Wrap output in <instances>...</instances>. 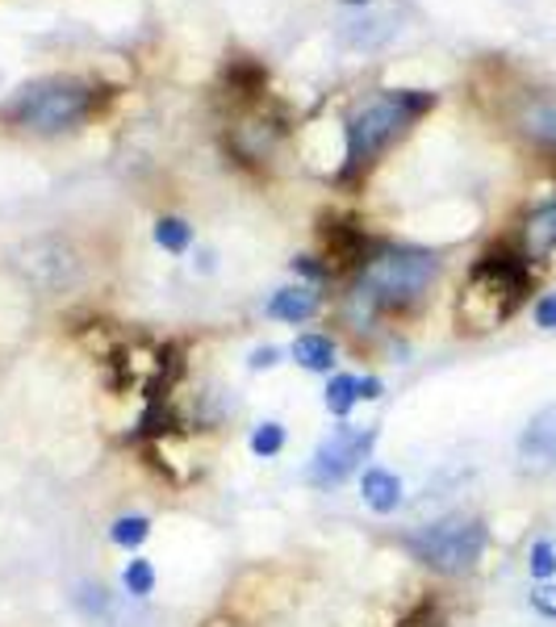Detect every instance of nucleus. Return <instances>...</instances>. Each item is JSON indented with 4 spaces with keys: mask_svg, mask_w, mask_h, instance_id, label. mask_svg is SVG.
Masks as SVG:
<instances>
[{
    "mask_svg": "<svg viewBox=\"0 0 556 627\" xmlns=\"http://www.w3.org/2000/svg\"><path fill=\"white\" fill-rule=\"evenodd\" d=\"M385 314H381V306L373 301V297L351 280L348 289L339 293V327L344 331H351V335H365V339H373V335H385Z\"/></svg>",
    "mask_w": 556,
    "mask_h": 627,
    "instance_id": "2eb2a0df",
    "label": "nucleus"
},
{
    "mask_svg": "<svg viewBox=\"0 0 556 627\" xmlns=\"http://www.w3.org/2000/svg\"><path fill=\"white\" fill-rule=\"evenodd\" d=\"M289 448V427L280 418H260L251 431H247V452L256 460H277Z\"/></svg>",
    "mask_w": 556,
    "mask_h": 627,
    "instance_id": "412c9836",
    "label": "nucleus"
},
{
    "mask_svg": "<svg viewBox=\"0 0 556 627\" xmlns=\"http://www.w3.org/2000/svg\"><path fill=\"white\" fill-rule=\"evenodd\" d=\"M122 594L130 598V603H147L151 594L159 590V569H156V560L151 557H142V553H135V557L126 560L122 565Z\"/></svg>",
    "mask_w": 556,
    "mask_h": 627,
    "instance_id": "aec40b11",
    "label": "nucleus"
},
{
    "mask_svg": "<svg viewBox=\"0 0 556 627\" xmlns=\"http://www.w3.org/2000/svg\"><path fill=\"white\" fill-rule=\"evenodd\" d=\"M285 356L289 348H280V344H260V348L247 351V372H277L285 365Z\"/></svg>",
    "mask_w": 556,
    "mask_h": 627,
    "instance_id": "a878e982",
    "label": "nucleus"
},
{
    "mask_svg": "<svg viewBox=\"0 0 556 627\" xmlns=\"http://www.w3.org/2000/svg\"><path fill=\"white\" fill-rule=\"evenodd\" d=\"M515 247L523 251V260L532 263H544L548 256H556V197L548 201H539L527 218L519 222V235H515Z\"/></svg>",
    "mask_w": 556,
    "mask_h": 627,
    "instance_id": "9b49d317",
    "label": "nucleus"
},
{
    "mask_svg": "<svg viewBox=\"0 0 556 627\" xmlns=\"http://www.w3.org/2000/svg\"><path fill=\"white\" fill-rule=\"evenodd\" d=\"M13 268H18V277L38 289L42 297H59L76 289L80 277H85V260H80V251L71 247V239L63 235H38L30 243H21L13 251Z\"/></svg>",
    "mask_w": 556,
    "mask_h": 627,
    "instance_id": "0eeeda50",
    "label": "nucleus"
},
{
    "mask_svg": "<svg viewBox=\"0 0 556 627\" xmlns=\"http://www.w3.org/2000/svg\"><path fill=\"white\" fill-rule=\"evenodd\" d=\"M394 627H448V610H444V603H439V598H431V594H427V598H418L415 607L406 610V615H401Z\"/></svg>",
    "mask_w": 556,
    "mask_h": 627,
    "instance_id": "5701e85b",
    "label": "nucleus"
},
{
    "mask_svg": "<svg viewBox=\"0 0 556 627\" xmlns=\"http://www.w3.org/2000/svg\"><path fill=\"white\" fill-rule=\"evenodd\" d=\"M356 489H360L365 510L377 515V519H394L406 506V481L394 469H385V465H365L360 477H356Z\"/></svg>",
    "mask_w": 556,
    "mask_h": 627,
    "instance_id": "9d476101",
    "label": "nucleus"
},
{
    "mask_svg": "<svg viewBox=\"0 0 556 627\" xmlns=\"http://www.w3.org/2000/svg\"><path fill=\"white\" fill-rule=\"evenodd\" d=\"M151 239H156L159 251L185 256V251L192 247V227L180 218V213H163V218H156V227H151Z\"/></svg>",
    "mask_w": 556,
    "mask_h": 627,
    "instance_id": "4be33fe9",
    "label": "nucleus"
},
{
    "mask_svg": "<svg viewBox=\"0 0 556 627\" xmlns=\"http://www.w3.org/2000/svg\"><path fill=\"white\" fill-rule=\"evenodd\" d=\"M439 272H444V260L431 247L377 243L368 251V260L351 272V280L381 306L385 318H406L423 310V301L439 285Z\"/></svg>",
    "mask_w": 556,
    "mask_h": 627,
    "instance_id": "7ed1b4c3",
    "label": "nucleus"
},
{
    "mask_svg": "<svg viewBox=\"0 0 556 627\" xmlns=\"http://www.w3.org/2000/svg\"><path fill=\"white\" fill-rule=\"evenodd\" d=\"M532 297V263L515 243H498L473 260L456 297V331L489 335L506 327Z\"/></svg>",
    "mask_w": 556,
    "mask_h": 627,
    "instance_id": "f03ea898",
    "label": "nucleus"
},
{
    "mask_svg": "<svg viewBox=\"0 0 556 627\" xmlns=\"http://www.w3.org/2000/svg\"><path fill=\"white\" fill-rule=\"evenodd\" d=\"M527 574H532V581H556V544L548 536L532 540V548H527Z\"/></svg>",
    "mask_w": 556,
    "mask_h": 627,
    "instance_id": "b1692460",
    "label": "nucleus"
},
{
    "mask_svg": "<svg viewBox=\"0 0 556 627\" xmlns=\"http://www.w3.org/2000/svg\"><path fill=\"white\" fill-rule=\"evenodd\" d=\"M344 4H368V0H344Z\"/></svg>",
    "mask_w": 556,
    "mask_h": 627,
    "instance_id": "7c9ffc66",
    "label": "nucleus"
},
{
    "mask_svg": "<svg viewBox=\"0 0 556 627\" xmlns=\"http://www.w3.org/2000/svg\"><path fill=\"white\" fill-rule=\"evenodd\" d=\"M197 268H201V272H214V251H209V247H201V251H197Z\"/></svg>",
    "mask_w": 556,
    "mask_h": 627,
    "instance_id": "c756f323",
    "label": "nucleus"
},
{
    "mask_svg": "<svg viewBox=\"0 0 556 627\" xmlns=\"http://www.w3.org/2000/svg\"><path fill=\"white\" fill-rule=\"evenodd\" d=\"M156 536V519L151 515H142V510H122V515H113L109 527H105V540L113 544L118 553L126 557H135L142 553V544Z\"/></svg>",
    "mask_w": 556,
    "mask_h": 627,
    "instance_id": "dca6fc26",
    "label": "nucleus"
},
{
    "mask_svg": "<svg viewBox=\"0 0 556 627\" xmlns=\"http://www.w3.org/2000/svg\"><path fill=\"white\" fill-rule=\"evenodd\" d=\"M322 410H327L335 422H348L356 410H360V372H348V368H335L322 385Z\"/></svg>",
    "mask_w": 556,
    "mask_h": 627,
    "instance_id": "f3484780",
    "label": "nucleus"
},
{
    "mask_svg": "<svg viewBox=\"0 0 556 627\" xmlns=\"http://www.w3.org/2000/svg\"><path fill=\"white\" fill-rule=\"evenodd\" d=\"M519 460L532 469H544L556 460V401L527 418V427L519 431Z\"/></svg>",
    "mask_w": 556,
    "mask_h": 627,
    "instance_id": "f8f14e48",
    "label": "nucleus"
},
{
    "mask_svg": "<svg viewBox=\"0 0 556 627\" xmlns=\"http://www.w3.org/2000/svg\"><path fill=\"white\" fill-rule=\"evenodd\" d=\"M71 607L80 610L88 624H113V615H118V603L101 581H76L71 586Z\"/></svg>",
    "mask_w": 556,
    "mask_h": 627,
    "instance_id": "6ab92c4d",
    "label": "nucleus"
},
{
    "mask_svg": "<svg viewBox=\"0 0 556 627\" xmlns=\"http://www.w3.org/2000/svg\"><path fill=\"white\" fill-rule=\"evenodd\" d=\"M289 360L310 377H330L339 368V339L330 331H301L289 344Z\"/></svg>",
    "mask_w": 556,
    "mask_h": 627,
    "instance_id": "ddd939ff",
    "label": "nucleus"
},
{
    "mask_svg": "<svg viewBox=\"0 0 556 627\" xmlns=\"http://www.w3.org/2000/svg\"><path fill=\"white\" fill-rule=\"evenodd\" d=\"M385 398V377L381 372H360V406H373V401Z\"/></svg>",
    "mask_w": 556,
    "mask_h": 627,
    "instance_id": "c85d7f7f",
    "label": "nucleus"
},
{
    "mask_svg": "<svg viewBox=\"0 0 556 627\" xmlns=\"http://www.w3.org/2000/svg\"><path fill=\"white\" fill-rule=\"evenodd\" d=\"M381 444V422H335L327 436L314 444L310 460H306V486L318 494L339 489L348 477H360L373 452Z\"/></svg>",
    "mask_w": 556,
    "mask_h": 627,
    "instance_id": "423d86ee",
    "label": "nucleus"
},
{
    "mask_svg": "<svg viewBox=\"0 0 556 627\" xmlns=\"http://www.w3.org/2000/svg\"><path fill=\"white\" fill-rule=\"evenodd\" d=\"M322 289L318 285H285V289H277V293L264 301V318L268 322H280V327H306V322H314L318 314H322Z\"/></svg>",
    "mask_w": 556,
    "mask_h": 627,
    "instance_id": "1a4fd4ad",
    "label": "nucleus"
},
{
    "mask_svg": "<svg viewBox=\"0 0 556 627\" xmlns=\"http://www.w3.org/2000/svg\"><path fill=\"white\" fill-rule=\"evenodd\" d=\"M515 130L532 142L536 151L556 156V97H532L515 113Z\"/></svg>",
    "mask_w": 556,
    "mask_h": 627,
    "instance_id": "4468645a",
    "label": "nucleus"
},
{
    "mask_svg": "<svg viewBox=\"0 0 556 627\" xmlns=\"http://www.w3.org/2000/svg\"><path fill=\"white\" fill-rule=\"evenodd\" d=\"M105 101V88L85 80V76H42L34 84L13 92V101L0 109V118L38 139L68 135L85 126Z\"/></svg>",
    "mask_w": 556,
    "mask_h": 627,
    "instance_id": "20e7f679",
    "label": "nucleus"
},
{
    "mask_svg": "<svg viewBox=\"0 0 556 627\" xmlns=\"http://www.w3.org/2000/svg\"><path fill=\"white\" fill-rule=\"evenodd\" d=\"M406 557L423 565L435 577H469L481 569V560L489 553V522L473 510H448L435 519L418 522L401 536Z\"/></svg>",
    "mask_w": 556,
    "mask_h": 627,
    "instance_id": "39448f33",
    "label": "nucleus"
},
{
    "mask_svg": "<svg viewBox=\"0 0 556 627\" xmlns=\"http://www.w3.org/2000/svg\"><path fill=\"white\" fill-rule=\"evenodd\" d=\"M289 268L297 272V280H301V285H318V289H322L327 280H335V268H330V263H322L318 256H297V260H289Z\"/></svg>",
    "mask_w": 556,
    "mask_h": 627,
    "instance_id": "393cba45",
    "label": "nucleus"
},
{
    "mask_svg": "<svg viewBox=\"0 0 556 627\" xmlns=\"http://www.w3.org/2000/svg\"><path fill=\"white\" fill-rule=\"evenodd\" d=\"M142 456H147V465H151L172 489L192 486L209 465L206 456H201V436H197V431H185V427H172V431H163V436L147 439V444H142Z\"/></svg>",
    "mask_w": 556,
    "mask_h": 627,
    "instance_id": "6e6552de",
    "label": "nucleus"
},
{
    "mask_svg": "<svg viewBox=\"0 0 556 627\" xmlns=\"http://www.w3.org/2000/svg\"><path fill=\"white\" fill-rule=\"evenodd\" d=\"M532 318H536L539 331H556V293H539L536 306H532Z\"/></svg>",
    "mask_w": 556,
    "mask_h": 627,
    "instance_id": "cd10ccee",
    "label": "nucleus"
},
{
    "mask_svg": "<svg viewBox=\"0 0 556 627\" xmlns=\"http://www.w3.org/2000/svg\"><path fill=\"white\" fill-rule=\"evenodd\" d=\"M435 109V92L427 88H381L356 104L344 122V159H339V185H360L381 156L401 142Z\"/></svg>",
    "mask_w": 556,
    "mask_h": 627,
    "instance_id": "f257e3e1",
    "label": "nucleus"
},
{
    "mask_svg": "<svg viewBox=\"0 0 556 627\" xmlns=\"http://www.w3.org/2000/svg\"><path fill=\"white\" fill-rule=\"evenodd\" d=\"M527 607L536 610L539 619H553L556 624V581H536L527 590Z\"/></svg>",
    "mask_w": 556,
    "mask_h": 627,
    "instance_id": "bb28decb",
    "label": "nucleus"
},
{
    "mask_svg": "<svg viewBox=\"0 0 556 627\" xmlns=\"http://www.w3.org/2000/svg\"><path fill=\"white\" fill-rule=\"evenodd\" d=\"M280 139V122H268V118H251V122L235 126V151L244 163H260V159L272 156V147Z\"/></svg>",
    "mask_w": 556,
    "mask_h": 627,
    "instance_id": "a211bd4d",
    "label": "nucleus"
}]
</instances>
